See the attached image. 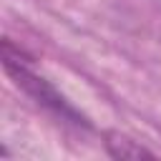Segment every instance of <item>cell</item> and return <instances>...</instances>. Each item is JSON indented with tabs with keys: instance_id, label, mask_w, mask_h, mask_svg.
I'll return each instance as SVG.
<instances>
[{
	"instance_id": "1",
	"label": "cell",
	"mask_w": 161,
	"mask_h": 161,
	"mask_svg": "<svg viewBox=\"0 0 161 161\" xmlns=\"http://www.w3.org/2000/svg\"><path fill=\"white\" fill-rule=\"evenodd\" d=\"M3 68H5V73L13 78V83H15L20 91H25L38 106H43L45 111H50V113L58 116L60 121H68V123H73V126L88 128V121L55 91V86H53L48 78H43L40 73L33 70L30 60H25V55L20 53V48H15L10 40L3 43Z\"/></svg>"
},
{
	"instance_id": "2",
	"label": "cell",
	"mask_w": 161,
	"mask_h": 161,
	"mask_svg": "<svg viewBox=\"0 0 161 161\" xmlns=\"http://www.w3.org/2000/svg\"><path fill=\"white\" fill-rule=\"evenodd\" d=\"M106 151L113 156V158H141V156H153L151 148L141 146L138 141H131L121 133H108L106 136Z\"/></svg>"
}]
</instances>
